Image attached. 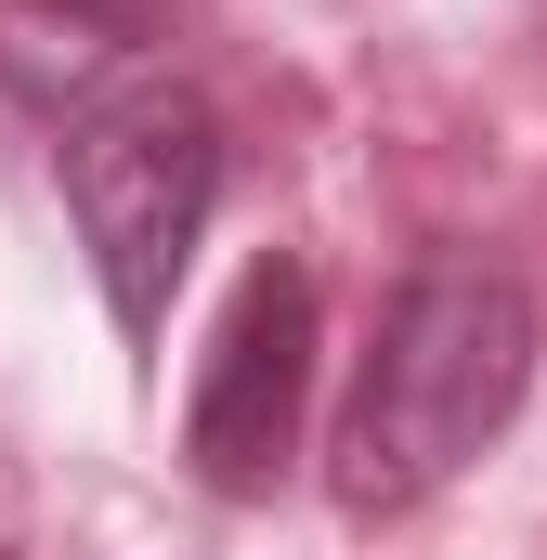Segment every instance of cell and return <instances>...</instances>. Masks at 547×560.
<instances>
[{"mask_svg":"<svg viewBox=\"0 0 547 560\" xmlns=\"http://www.w3.org/2000/svg\"><path fill=\"white\" fill-rule=\"evenodd\" d=\"M0 560H13V548H0Z\"/></svg>","mask_w":547,"mask_h":560,"instance_id":"obj_5","label":"cell"},{"mask_svg":"<svg viewBox=\"0 0 547 560\" xmlns=\"http://www.w3.org/2000/svg\"><path fill=\"white\" fill-rule=\"evenodd\" d=\"M535 392V300L496 261H417L379 300V339H365V378L339 405V509L352 522H392L417 495H443L496 430L522 418Z\"/></svg>","mask_w":547,"mask_h":560,"instance_id":"obj_1","label":"cell"},{"mask_svg":"<svg viewBox=\"0 0 547 560\" xmlns=\"http://www.w3.org/2000/svg\"><path fill=\"white\" fill-rule=\"evenodd\" d=\"M53 170H66V222H79V261H92V287H105L118 339L156 352L170 287H183L209 209H222V118H209V92L131 79V92H105V105L66 118Z\"/></svg>","mask_w":547,"mask_h":560,"instance_id":"obj_2","label":"cell"},{"mask_svg":"<svg viewBox=\"0 0 547 560\" xmlns=\"http://www.w3.org/2000/svg\"><path fill=\"white\" fill-rule=\"evenodd\" d=\"M0 13H53V26H66V52H131L170 0H0Z\"/></svg>","mask_w":547,"mask_h":560,"instance_id":"obj_4","label":"cell"},{"mask_svg":"<svg viewBox=\"0 0 547 560\" xmlns=\"http://www.w3.org/2000/svg\"><path fill=\"white\" fill-rule=\"evenodd\" d=\"M313 275L274 248L248 261V287L222 300L209 326V365H196V405H183V469L209 495H274L287 456H300V405H313Z\"/></svg>","mask_w":547,"mask_h":560,"instance_id":"obj_3","label":"cell"}]
</instances>
